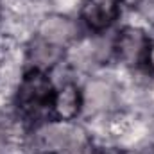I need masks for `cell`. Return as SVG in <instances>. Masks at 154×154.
Listing matches in <instances>:
<instances>
[{
	"label": "cell",
	"mask_w": 154,
	"mask_h": 154,
	"mask_svg": "<svg viewBox=\"0 0 154 154\" xmlns=\"http://www.w3.org/2000/svg\"><path fill=\"white\" fill-rule=\"evenodd\" d=\"M111 100V90L106 82L93 81L86 86V102L91 109H102Z\"/></svg>",
	"instance_id": "ba28073f"
},
{
	"label": "cell",
	"mask_w": 154,
	"mask_h": 154,
	"mask_svg": "<svg viewBox=\"0 0 154 154\" xmlns=\"http://www.w3.org/2000/svg\"><path fill=\"white\" fill-rule=\"evenodd\" d=\"M29 56H31V61L34 63L36 68H50L61 59L63 50H61L59 45L48 43V41L39 38L32 43Z\"/></svg>",
	"instance_id": "8992f818"
},
{
	"label": "cell",
	"mask_w": 154,
	"mask_h": 154,
	"mask_svg": "<svg viewBox=\"0 0 154 154\" xmlns=\"http://www.w3.org/2000/svg\"><path fill=\"white\" fill-rule=\"evenodd\" d=\"M52 99H54L52 84L45 77V74H41L39 70H34L23 79L20 91H18V104L22 106V109L29 113L38 111L41 108L48 106Z\"/></svg>",
	"instance_id": "6da1fadb"
},
{
	"label": "cell",
	"mask_w": 154,
	"mask_h": 154,
	"mask_svg": "<svg viewBox=\"0 0 154 154\" xmlns=\"http://www.w3.org/2000/svg\"><path fill=\"white\" fill-rule=\"evenodd\" d=\"M75 34V25L72 20L65 16H48L39 25V38L54 43V45H65Z\"/></svg>",
	"instance_id": "277c9868"
},
{
	"label": "cell",
	"mask_w": 154,
	"mask_h": 154,
	"mask_svg": "<svg viewBox=\"0 0 154 154\" xmlns=\"http://www.w3.org/2000/svg\"><path fill=\"white\" fill-rule=\"evenodd\" d=\"M79 104H81V97H79V91L74 84H66L54 99V106H56L57 115L65 120H70L77 115Z\"/></svg>",
	"instance_id": "52a82bcc"
},
{
	"label": "cell",
	"mask_w": 154,
	"mask_h": 154,
	"mask_svg": "<svg viewBox=\"0 0 154 154\" xmlns=\"http://www.w3.org/2000/svg\"><path fill=\"white\" fill-rule=\"evenodd\" d=\"M79 134L68 125L52 124V125L45 127L39 133V138H41V143H43L45 149H48V151H63V149H72L75 145Z\"/></svg>",
	"instance_id": "5b68a950"
},
{
	"label": "cell",
	"mask_w": 154,
	"mask_h": 154,
	"mask_svg": "<svg viewBox=\"0 0 154 154\" xmlns=\"http://www.w3.org/2000/svg\"><path fill=\"white\" fill-rule=\"evenodd\" d=\"M116 16L118 0H86L82 5V18L95 31L109 27L116 20Z\"/></svg>",
	"instance_id": "3957f363"
},
{
	"label": "cell",
	"mask_w": 154,
	"mask_h": 154,
	"mask_svg": "<svg viewBox=\"0 0 154 154\" xmlns=\"http://www.w3.org/2000/svg\"><path fill=\"white\" fill-rule=\"evenodd\" d=\"M151 41L145 38V34L140 29L127 27L120 32L116 39V52L118 57L127 65H138L147 59Z\"/></svg>",
	"instance_id": "7a4b0ae2"
}]
</instances>
